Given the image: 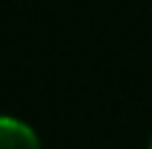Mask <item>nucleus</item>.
<instances>
[{
	"mask_svg": "<svg viewBox=\"0 0 152 149\" xmlns=\"http://www.w3.org/2000/svg\"><path fill=\"white\" fill-rule=\"evenodd\" d=\"M0 149H39V141L28 124L0 116Z\"/></svg>",
	"mask_w": 152,
	"mask_h": 149,
	"instance_id": "nucleus-1",
	"label": "nucleus"
}]
</instances>
